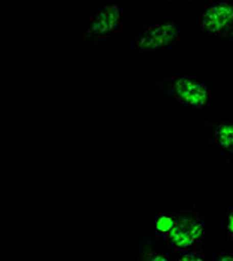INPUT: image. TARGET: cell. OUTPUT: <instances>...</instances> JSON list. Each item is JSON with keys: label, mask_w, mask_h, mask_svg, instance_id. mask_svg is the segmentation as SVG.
<instances>
[{"label": "cell", "mask_w": 233, "mask_h": 261, "mask_svg": "<svg viewBox=\"0 0 233 261\" xmlns=\"http://www.w3.org/2000/svg\"><path fill=\"white\" fill-rule=\"evenodd\" d=\"M179 38V21L174 17H161L147 27L136 29L132 46L137 54L174 48Z\"/></svg>", "instance_id": "6da1fadb"}, {"label": "cell", "mask_w": 233, "mask_h": 261, "mask_svg": "<svg viewBox=\"0 0 233 261\" xmlns=\"http://www.w3.org/2000/svg\"><path fill=\"white\" fill-rule=\"evenodd\" d=\"M175 218H176V214H163V215H158L153 222V231H154V236L157 241L163 242L166 239V236L169 234V231L172 230L175 224Z\"/></svg>", "instance_id": "52a82bcc"}, {"label": "cell", "mask_w": 233, "mask_h": 261, "mask_svg": "<svg viewBox=\"0 0 233 261\" xmlns=\"http://www.w3.org/2000/svg\"><path fill=\"white\" fill-rule=\"evenodd\" d=\"M168 94L181 106L192 109H211L214 93L211 87L192 75H176L169 80Z\"/></svg>", "instance_id": "3957f363"}, {"label": "cell", "mask_w": 233, "mask_h": 261, "mask_svg": "<svg viewBox=\"0 0 233 261\" xmlns=\"http://www.w3.org/2000/svg\"><path fill=\"white\" fill-rule=\"evenodd\" d=\"M217 260H233V255H217Z\"/></svg>", "instance_id": "30bf717a"}, {"label": "cell", "mask_w": 233, "mask_h": 261, "mask_svg": "<svg viewBox=\"0 0 233 261\" xmlns=\"http://www.w3.org/2000/svg\"><path fill=\"white\" fill-rule=\"evenodd\" d=\"M226 231L229 239L233 242V206L229 207L227 214H226Z\"/></svg>", "instance_id": "ba28073f"}, {"label": "cell", "mask_w": 233, "mask_h": 261, "mask_svg": "<svg viewBox=\"0 0 233 261\" xmlns=\"http://www.w3.org/2000/svg\"><path fill=\"white\" fill-rule=\"evenodd\" d=\"M144 260H165L166 258V255H145V257H142Z\"/></svg>", "instance_id": "9c48e42d"}, {"label": "cell", "mask_w": 233, "mask_h": 261, "mask_svg": "<svg viewBox=\"0 0 233 261\" xmlns=\"http://www.w3.org/2000/svg\"><path fill=\"white\" fill-rule=\"evenodd\" d=\"M123 15V8L120 3L108 2L103 3L88 17L85 24L78 33L81 45H95L102 40L115 36L120 30V22Z\"/></svg>", "instance_id": "7a4b0ae2"}, {"label": "cell", "mask_w": 233, "mask_h": 261, "mask_svg": "<svg viewBox=\"0 0 233 261\" xmlns=\"http://www.w3.org/2000/svg\"><path fill=\"white\" fill-rule=\"evenodd\" d=\"M203 221L197 215L176 214L175 224L165 243L169 249L178 254L200 252L203 245Z\"/></svg>", "instance_id": "277c9868"}, {"label": "cell", "mask_w": 233, "mask_h": 261, "mask_svg": "<svg viewBox=\"0 0 233 261\" xmlns=\"http://www.w3.org/2000/svg\"><path fill=\"white\" fill-rule=\"evenodd\" d=\"M199 30L218 40L233 38V2H211L202 8L197 20Z\"/></svg>", "instance_id": "5b68a950"}, {"label": "cell", "mask_w": 233, "mask_h": 261, "mask_svg": "<svg viewBox=\"0 0 233 261\" xmlns=\"http://www.w3.org/2000/svg\"><path fill=\"white\" fill-rule=\"evenodd\" d=\"M213 139L221 154L233 157V121H221L215 124L213 128Z\"/></svg>", "instance_id": "8992f818"}]
</instances>
